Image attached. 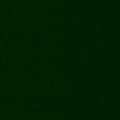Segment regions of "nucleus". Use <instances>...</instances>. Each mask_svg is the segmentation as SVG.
<instances>
[]
</instances>
